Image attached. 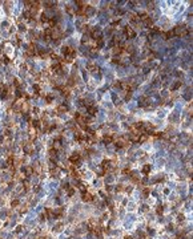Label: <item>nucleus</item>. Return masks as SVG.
<instances>
[{
	"label": "nucleus",
	"mask_w": 193,
	"mask_h": 239,
	"mask_svg": "<svg viewBox=\"0 0 193 239\" xmlns=\"http://www.w3.org/2000/svg\"><path fill=\"white\" fill-rule=\"evenodd\" d=\"M61 137L65 138L68 142L72 144V142L76 141V137H77V135H76V132H75L73 129H65V130H63V132H61Z\"/></svg>",
	"instance_id": "f257e3e1"
},
{
	"label": "nucleus",
	"mask_w": 193,
	"mask_h": 239,
	"mask_svg": "<svg viewBox=\"0 0 193 239\" xmlns=\"http://www.w3.org/2000/svg\"><path fill=\"white\" fill-rule=\"evenodd\" d=\"M103 182H104V186L105 185H115L116 183V175L113 173L107 171L105 174L103 175Z\"/></svg>",
	"instance_id": "f03ea898"
},
{
	"label": "nucleus",
	"mask_w": 193,
	"mask_h": 239,
	"mask_svg": "<svg viewBox=\"0 0 193 239\" xmlns=\"http://www.w3.org/2000/svg\"><path fill=\"white\" fill-rule=\"evenodd\" d=\"M91 183H92V186L95 187L96 190H100V189H103V187H104V182H103V178H101V177H95V179H93Z\"/></svg>",
	"instance_id": "7ed1b4c3"
},
{
	"label": "nucleus",
	"mask_w": 193,
	"mask_h": 239,
	"mask_svg": "<svg viewBox=\"0 0 193 239\" xmlns=\"http://www.w3.org/2000/svg\"><path fill=\"white\" fill-rule=\"evenodd\" d=\"M158 94H160V98H161L163 101H165V100H168V98H171V90L167 89V88H163V89L158 90Z\"/></svg>",
	"instance_id": "20e7f679"
},
{
	"label": "nucleus",
	"mask_w": 193,
	"mask_h": 239,
	"mask_svg": "<svg viewBox=\"0 0 193 239\" xmlns=\"http://www.w3.org/2000/svg\"><path fill=\"white\" fill-rule=\"evenodd\" d=\"M93 173H95V175H96V177H101V178H103V175H104L107 171H105V169L101 165H99V166H96V167H95V170H93Z\"/></svg>",
	"instance_id": "39448f33"
}]
</instances>
